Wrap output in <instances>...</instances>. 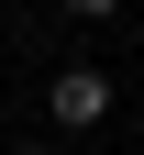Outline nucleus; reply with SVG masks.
I'll return each instance as SVG.
<instances>
[{
  "instance_id": "3",
  "label": "nucleus",
  "mask_w": 144,
  "mask_h": 155,
  "mask_svg": "<svg viewBox=\"0 0 144 155\" xmlns=\"http://www.w3.org/2000/svg\"><path fill=\"white\" fill-rule=\"evenodd\" d=\"M11 155H55V144H11Z\"/></svg>"
},
{
  "instance_id": "1",
  "label": "nucleus",
  "mask_w": 144,
  "mask_h": 155,
  "mask_svg": "<svg viewBox=\"0 0 144 155\" xmlns=\"http://www.w3.org/2000/svg\"><path fill=\"white\" fill-rule=\"evenodd\" d=\"M45 111H55L67 133H89V122H111V78H100V67H67V78L45 89Z\"/></svg>"
},
{
  "instance_id": "2",
  "label": "nucleus",
  "mask_w": 144,
  "mask_h": 155,
  "mask_svg": "<svg viewBox=\"0 0 144 155\" xmlns=\"http://www.w3.org/2000/svg\"><path fill=\"white\" fill-rule=\"evenodd\" d=\"M55 11H67V22H111L122 0H55Z\"/></svg>"
}]
</instances>
